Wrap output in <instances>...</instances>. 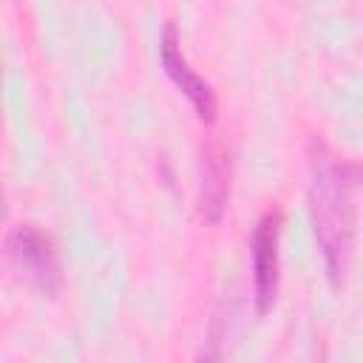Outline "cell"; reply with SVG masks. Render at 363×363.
Returning <instances> with one entry per match:
<instances>
[{
	"label": "cell",
	"mask_w": 363,
	"mask_h": 363,
	"mask_svg": "<svg viewBox=\"0 0 363 363\" xmlns=\"http://www.w3.org/2000/svg\"><path fill=\"white\" fill-rule=\"evenodd\" d=\"M309 216L315 241L320 247L332 284H343V275L354 250V201L352 187L363 167L343 162L323 139L309 142Z\"/></svg>",
	"instance_id": "cell-1"
},
{
	"label": "cell",
	"mask_w": 363,
	"mask_h": 363,
	"mask_svg": "<svg viewBox=\"0 0 363 363\" xmlns=\"http://www.w3.org/2000/svg\"><path fill=\"white\" fill-rule=\"evenodd\" d=\"M6 258L20 275H26L45 295H54L60 289L62 272H60V258H57L54 238L45 230H40L37 224L20 221L9 230Z\"/></svg>",
	"instance_id": "cell-2"
},
{
	"label": "cell",
	"mask_w": 363,
	"mask_h": 363,
	"mask_svg": "<svg viewBox=\"0 0 363 363\" xmlns=\"http://www.w3.org/2000/svg\"><path fill=\"white\" fill-rule=\"evenodd\" d=\"M159 54H162V65H164L167 77H170V79L176 82V88L190 99V105L196 108L199 119L213 122V119H216V108H218L216 91H213V85H210L204 77H199V74L190 68L187 57L182 54L179 31H176L173 20H167L164 28H162V37H159Z\"/></svg>",
	"instance_id": "cell-3"
},
{
	"label": "cell",
	"mask_w": 363,
	"mask_h": 363,
	"mask_svg": "<svg viewBox=\"0 0 363 363\" xmlns=\"http://www.w3.org/2000/svg\"><path fill=\"white\" fill-rule=\"evenodd\" d=\"M278 230H281V210H267L250 238L252 250V286H255V309L267 312L278 292Z\"/></svg>",
	"instance_id": "cell-4"
},
{
	"label": "cell",
	"mask_w": 363,
	"mask_h": 363,
	"mask_svg": "<svg viewBox=\"0 0 363 363\" xmlns=\"http://www.w3.org/2000/svg\"><path fill=\"white\" fill-rule=\"evenodd\" d=\"M230 199V153L224 142L207 139L199 156V213L218 224Z\"/></svg>",
	"instance_id": "cell-5"
},
{
	"label": "cell",
	"mask_w": 363,
	"mask_h": 363,
	"mask_svg": "<svg viewBox=\"0 0 363 363\" xmlns=\"http://www.w3.org/2000/svg\"><path fill=\"white\" fill-rule=\"evenodd\" d=\"M221 337H224L221 320L213 318V320H210V329H207V335H204V343H201V349H199L196 363H221Z\"/></svg>",
	"instance_id": "cell-6"
}]
</instances>
